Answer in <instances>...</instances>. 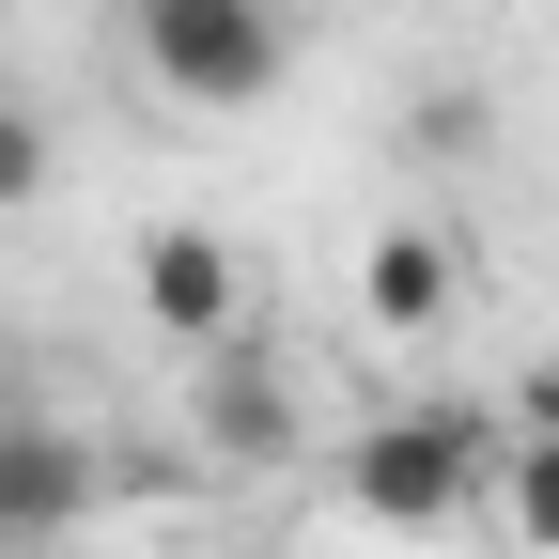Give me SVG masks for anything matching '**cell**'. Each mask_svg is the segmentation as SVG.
Listing matches in <instances>:
<instances>
[{
    "mask_svg": "<svg viewBox=\"0 0 559 559\" xmlns=\"http://www.w3.org/2000/svg\"><path fill=\"white\" fill-rule=\"evenodd\" d=\"M124 47L171 109H264L296 79V0H124Z\"/></svg>",
    "mask_w": 559,
    "mask_h": 559,
    "instance_id": "obj_1",
    "label": "cell"
},
{
    "mask_svg": "<svg viewBox=\"0 0 559 559\" xmlns=\"http://www.w3.org/2000/svg\"><path fill=\"white\" fill-rule=\"evenodd\" d=\"M481 481H498V436H481L466 404H404L373 419L358 451H342V498H358V528H404V544H436L481 513Z\"/></svg>",
    "mask_w": 559,
    "mask_h": 559,
    "instance_id": "obj_2",
    "label": "cell"
},
{
    "mask_svg": "<svg viewBox=\"0 0 559 559\" xmlns=\"http://www.w3.org/2000/svg\"><path fill=\"white\" fill-rule=\"evenodd\" d=\"M94 498H109V451L62 404L0 389V559H47L62 528H94Z\"/></svg>",
    "mask_w": 559,
    "mask_h": 559,
    "instance_id": "obj_3",
    "label": "cell"
},
{
    "mask_svg": "<svg viewBox=\"0 0 559 559\" xmlns=\"http://www.w3.org/2000/svg\"><path fill=\"white\" fill-rule=\"evenodd\" d=\"M187 436L218 451V466H296V436H311V389H296V358H280L264 326L202 342V373H187Z\"/></svg>",
    "mask_w": 559,
    "mask_h": 559,
    "instance_id": "obj_4",
    "label": "cell"
},
{
    "mask_svg": "<svg viewBox=\"0 0 559 559\" xmlns=\"http://www.w3.org/2000/svg\"><path fill=\"white\" fill-rule=\"evenodd\" d=\"M140 326H156L171 358L234 342V326H249V264H234V234H202V218H156V234H140Z\"/></svg>",
    "mask_w": 559,
    "mask_h": 559,
    "instance_id": "obj_5",
    "label": "cell"
},
{
    "mask_svg": "<svg viewBox=\"0 0 559 559\" xmlns=\"http://www.w3.org/2000/svg\"><path fill=\"white\" fill-rule=\"evenodd\" d=\"M358 311H373L389 342H436V326L466 311V264H451V234H436V218H373V249H358Z\"/></svg>",
    "mask_w": 559,
    "mask_h": 559,
    "instance_id": "obj_6",
    "label": "cell"
},
{
    "mask_svg": "<svg viewBox=\"0 0 559 559\" xmlns=\"http://www.w3.org/2000/svg\"><path fill=\"white\" fill-rule=\"evenodd\" d=\"M481 498H498V528L528 559H559V436H498V481H481Z\"/></svg>",
    "mask_w": 559,
    "mask_h": 559,
    "instance_id": "obj_7",
    "label": "cell"
},
{
    "mask_svg": "<svg viewBox=\"0 0 559 559\" xmlns=\"http://www.w3.org/2000/svg\"><path fill=\"white\" fill-rule=\"evenodd\" d=\"M47 171H62V156H47V109H32V94H0V218H32Z\"/></svg>",
    "mask_w": 559,
    "mask_h": 559,
    "instance_id": "obj_8",
    "label": "cell"
},
{
    "mask_svg": "<svg viewBox=\"0 0 559 559\" xmlns=\"http://www.w3.org/2000/svg\"><path fill=\"white\" fill-rule=\"evenodd\" d=\"M404 140L451 171V156H481V140H498V94H466V79H451V94H419V109H404Z\"/></svg>",
    "mask_w": 559,
    "mask_h": 559,
    "instance_id": "obj_9",
    "label": "cell"
},
{
    "mask_svg": "<svg viewBox=\"0 0 559 559\" xmlns=\"http://www.w3.org/2000/svg\"><path fill=\"white\" fill-rule=\"evenodd\" d=\"M498 404H513V436H559V358H528V373H513Z\"/></svg>",
    "mask_w": 559,
    "mask_h": 559,
    "instance_id": "obj_10",
    "label": "cell"
}]
</instances>
